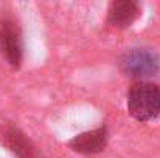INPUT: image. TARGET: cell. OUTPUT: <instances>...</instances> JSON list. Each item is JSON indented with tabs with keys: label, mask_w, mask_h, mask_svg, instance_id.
Here are the masks:
<instances>
[{
	"label": "cell",
	"mask_w": 160,
	"mask_h": 158,
	"mask_svg": "<svg viewBox=\"0 0 160 158\" xmlns=\"http://www.w3.org/2000/svg\"><path fill=\"white\" fill-rule=\"evenodd\" d=\"M126 105L129 115L138 122H149L160 116V85L152 81H135L131 84Z\"/></svg>",
	"instance_id": "6da1fadb"
},
{
	"label": "cell",
	"mask_w": 160,
	"mask_h": 158,
	"mask_svg": "<svg viewBox=\"0 0 160 158\" xmlns=\"http://www.w3.org/2000/svg\"><path fill=\"white\" fill-rule=\"evenodd\" d=\"M120 71L135 81H149L160 71V56L148 47H132L118 59Z\"/></svg>",
	"instance_id": "7a4b0ae2"
},
{
	"label": "cell",
	"mask_w": 160,
	"mask_h": 158,
	"mask_svg": "<svg viewBox=\"0 0 160 158\" xmlns=\"http://www.w3.org/2000/svg\"><path fill=\"white\" fill-rule=\"evenodd\" d=\"M23 44L20 26L12 17H3L0 20V56L12 67L19 68L22 64Z\"/></svg>",
	"instance_id": "3957f363"
},
{
	"label": "cell",
	"mask_w": 160,
	"mask_h": 158,
	"mask_svg": "<svg viewBox=\"0 0 160 158\" xmlns=\"http://www.w3.org/2000/svg\"><path fill=\"white\" fill-rule=\"evenodd\" d=\"M107 143H109V129L107 126H100L97 129L73 136L67 143V146L73 152L81 155H97L106 149Z\"/></svg>",
	"instance_id": "277c9868"
},
{
	"label": "cell",
	"mask_w": 160,
	"mask_h": 158,
	"mask_svg": "<svg viewBox=\"0 0 160 158\" xmlns=\"http://www.w3.org/2000/svg\"><path fill=\"white\" fill-rule=\"evenodd\" d=\"M142 14V6L135 0H115L107 8L106 23L115 30L129 28Z\"/></svg>",
	"instance_id": "5b68a950"
},
{
	"label": "cell",
	"mask_w": 160,
	"mask_h": 158,
	"mask_svg": "<svg viewBox=\"0 0 160 158\" xmlns=\"http://www.w3.org/2000/svg\"><path fill=\"white\" fill-rule=\"evenodd\" d=\"M0 138H2V143L17 158H39L36 146L17 127H14L11 124L3 126Z\"/></svg>",
	"instance_id": "8992f818"
}]
</instances>
